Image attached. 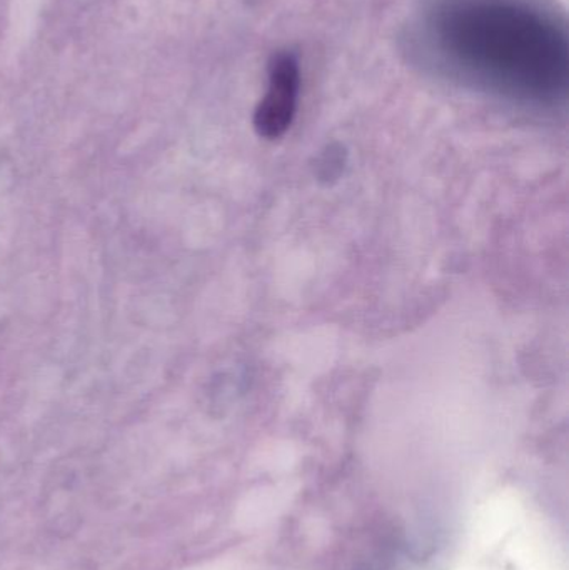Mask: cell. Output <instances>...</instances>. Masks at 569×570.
<instances>
[{
  "instance_id": "6da1fadb",
  "label": "cell",
  "mask_w": 569,
  "mask_h": 570,
  "mask_svg": "<svg viewBox=\"0 0 569 570\" xmlns=\"http://www.w3.org/2000/svg\"><path fill=\"white\" fill-rule=\"evenodd\" d=\"M300 60L293 52L281 50L269 62L266 96L254 112V129L263 139L274 140L290 130L300 99Z\"/></svg>"
}]
</instances>
